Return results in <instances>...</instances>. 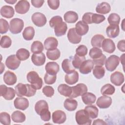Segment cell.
<instances>
[{
  "instance_id": "6da1fadb",
  "label": "cell",
  "mask_w": 125,
  "mask_h": 125,
  "mask_svg": "<svg viewBox=\"0 0 125 125\" xmlns=\"http://www.w3.org/2000/svg\"><path fill=\"white\" fill-rule=\"evenodd\" d=\"M48 105L45 100H41L35 105V110L39 115L41 119L44 122H48L51 119V113L48 110Z\"/></svg>"
},
{
  "instance_id": "7a4b0ae2",
  "label": "cell",
  "mask_w": 125,
  "mask_h": 125,
  "mask_svg": "<svg viewBox=\"0 0 125 125\" xmlns=\"http://www.w3.org/2000/svg\"><path fill=\"white\" fill-rule=\"evenodd\" d=\"M16 95L19 97L33 96L36 93V89L29 84L19 83L15 87Z\"/></svg>"
},
{
  "instance_id": "3957f363",
  "label": "cell",
  "mask_w": 125,
  "mask_h": 125,
  "mask_svg": "<svg viewBox=\"0 0 125 125\" xmlns=\"http://www.w3.org/2000/svg\"><path fill=\"white\" fill-rule=\"evenodd\" d=\"M26 78L28 82L36 89H40L42 87L43 85L42 80L36 71H31L29 72L26 75Z\"/></svg>"
},
{
  "instance_id": "277c9868",
  "label": "cell",
  "mask_w": 125,
  "mask_h": 125,
  "mask_svg": "<svg viewBox=\"0 0 125 125\" xmlns=\"http://www.w3.org/2000/svg\"><path fill=\"white\" fill-rule=\"evenodd\" d=\"M75 119L77 123L79 125H90L91 124V119L84 109H81L76 112Z\"/></svg>"
},
{
  "instance_id": "5b68a950",
  "label": "cell",
  "mask_w": 125,
  "mask_h": 125,
  "mask_svg": "<svg viewBox=\"0 0 125 125\" xmlns=\"http://www.w3.org/2000/svg\"><path fill=\"white\" fill-rule=\"evenodd\" d=\"M24 22L22 20L19 18H14L10 21L9 30L14 34H19L23 28Z\"/></svg>"
},
{
  "instance_id": "8992f818",
  "label": "cell",
  "mask_w": 125,
  "mask_h": 125,
  "mask_svg": "<svg viewBox=\"0 0 125 125\" xmlns=\"http://www.w3.org/2000/svg\"><path fill=\"white\" fill-rule=\"evenodd\" d=\"M120 58L118 56L114 55L110 56L105 62V66L106 69L110 72H112L116 69L117 67L119 64Z\"/></svg>"
},
{
  "instance_id": "52a82bcc",
  "label": "cell",
  "mask_w": 125,
  "mask_h": 125,
  "mask_svg": "<svg viewBox=\"0 0 125 125\" xmlns=\"http://www.w3.org/2000/svg\"><path fill=\"white\" fill-rule=\"evenodd\" d=\"M0 96L6 100H11L14 99L16 95V91L13 88L7 87L5 85L1 84L0 86Z\"/></svg>"
},
{
  "instance_id": "ba28073f",
  "label": "cell",
  "mask_w": 125,
  "mask_h": 125,
  "mask_svg": "<svg viewBox=\"0 0 125 125\" xmlns=\"http://www.w3.org/2000/svg\"><path fill=\"white\" fill-rule=\"evenodd\" d=\"M72 94L69 97L70 98H75L78 96H82L83 93L87 91V87L86 85L82 83H80L75 86L71 87Z\"/></svg>"
},
{
  "instance_id": "9c48e42d",
  "label": "cell",
  "mask_w": 125,
  "mask_h": 125,
  "mask_svg": "<svg viewBox=\"0 0 125 125\" xmlns=\"http://www.w3.org/2000/svg\"><path fill=\"white\" fill-rule=\"evenodd\" d=\"M31 19L33 23L38 27L44 26L47 22L45 16L40 12L34 13L32 16Z\"/></svg>"
},
{
  "instance_id": "30bf717a",
  "label": "cell",
  "mask_w": 125,
  "mask_h": 125,
  "mask_svg": "<svg viewBox=\"0 0 125 125\" xmlns=\"http://www.w3.org/2000/svg\"><path fill=\"white\" fill-rule=\"evenodd\" d=\"M21 64V61L19 60L16 55H11L8 56L5 61V65L8 68L11 70H16Z\"/></svg>"
},
{
  "instance_id": "8fae6325",
  "label": "cell",
  "mask_w": 125,
  "mask_h": 125,
  "mask_svg": "<svg viewBox=\"0 0 125 125\" xmlns=\"http://www.w3.org/2000/svg\"><path fill=\"white\" fill-rule=\"evenodd\" d=\"M30 4L27 0H19L15 6L16 12L20 14H24L29 10Z\"/></svg>"
},
{
  "instance_id": "7c38bea8",
  "label": "cell",
  "mask_w": 125,
  "mask_h": 125,
  "mask_svg": "<svg viewBox=\"0 0 125 125\" xmlns=\"http://www.w3.org/2000/svg\"><path fill=\"white\" fill-rule=\"evenodd\" d=\"M52 119L54 123L61 124L64 123L66 121V116L64 111L58 110L53 112L52 115Z\"/></svg>"
},
{
  "instance_id": "4fadbf2b",
  "label": "cell",
  "mask_w": 125,
  "mask_h": 125,
  "mask_svg": "<svg viewBox=\"0 0 125 125\" xmlns=\"http://www.w3.org/2000/svg\"><path fill=\"white\" fill-rule=\"evenodd\" d=\"M14 106L16 108L24 110L27 109L29 105L28 100L24 97H17L14 101Z\"/></svg>"
},
{
  "instance_id": "5bb4252c",
  "label": "cell",
  "mask_w": 125,
  "mask_h": 125,
  "mask_svg": "<svg viewBox=\"0 0 125 125\" xmlns=\"http://www.w3.org/2000/svg\"><path fill=\"white\" fill-rule=\"evenodd\" d=\"M112 104V99L111 97L106 95H103L98 98L96 104L102 109L108 108Z\"/></svg>"
},
{
  "instance_id": "9a60e30c",
  "label": "cell",
  "mask_w": 125,
  "mask_h": 125,
  "mask_svg": "<svg viewBox=\"0 0 125 125\" xmlns=\"http://www.w3.org/2000/svg\"><path fill=\"white\" fill-rule=\"evenodd\" d=\"M125 81L124 76L119 71H115L110 76V82L115 85L120 86Z\"/></svg>"
},
{
  "instance_id": "2e32d148",
  "label": "cell",
  "mask_w": 125,
  "mask_h": 125,
  "mask_svg": "<svg viewBox=\"0 0 125 125\" xmlns=\"http://www.w3.org/2000/svg\"><path fill=\"white\" fill-rule=\"evenodd\" d=\"M103 50L108 53H112L115 50V44L110 39H104L103 41L102 46Z\"/></svg>"
},
{
  "instance_id": "e0dca14e",
  "label": "cell",
  "mask_w": 125,
  "mask_h": 125,
  "mask_svg": "<svg viewBox=\"0 0 125 125\" xmlns=\"http://www.w3.org/2000/svg\"><path fill=\"white\" fill-rule=\"evenodd\" d=\"M94 62L91 60H85L79 68L80 72L83 74H87L91 72L94 67Z\"/></svg>"
},
{
  "instance_id": "ac0fdd59",
  "label": "cell",
  "mask_w": 125,
  "mask_h": 125,
  "mask_svg": "<svg viewBox=\"0 0 125 125\" xmlns=\"http://www.w3.org/2000/svg\"><path fill=\"white\" fill-rule=\"evenodd\" d=\"M67 38L69 42L73 44H78L82 40L81 36L76 33L75 28L69 29L67 33Z\"/></svg>"
},
{
  "instance_id": "d6986e66",
  "label": "cell",
  "mask_w": 125,
  "mask_h": 125,
  "mask_svg": "<svg viewBox=\"0 0 125 125\" xmlns=\"http://www.w3.org/2000/svg\"><path fill=\"white\" fill-rule=\"evenodd\" d=\"M58 45V41L54 37H49L47 38L44 42V47L46 50H52L57 48Z\"/></svg>"
},
{
  "instance_id": "ffe728a7",
  "label": "cell",
  "mask_w": 125,
  "mask_h": 125,
  "mask_svg": "<svg viewBox=\"0 0 125 125\" xmlns=\"http://www.w3.org/2000/svg\"><path fill=\"white\" fill-rule=\"evenodd\" d=\"M3 81L8 85H12L16 83L17 78L16 74L10 71H7L3 75Z\"/></svg>"
},
{
  "instance_id": "44dd1931",
  "label": "cell",
  "mask_w": 125,
  "mask_h": 125,
  "mask_svg": "<svg viewBox=\"0 0 125 125\" xmlns=\"http://www.w3.org/2000/svg\"><path fill=\"white\" fill-rule=\"evenodd\" d=\"M75 30L76 33L80 36L85 35L88 31V25L83 22L82 21H79L75 25Z\"/></svg>"
},
{
  "instance_id": "7402d4cb",
  "label": "cell",
  "mask_w": 125,
  "mask_h": 125,
  "mask_svg": "<svg viewBox=\"0 0 125 125\" xmlns=\"http://www.w3.org/2000/svg\"><path fill=\"white\" fill-rule=\"evenodd\" d=\"M45 56L43 53L33 54L31 56V61L34 65L41 66L45 63Z\"/></svg>"
},
{
  "instance_id": "603a6c76",
  "label": "cell",
  "mask_w": 125,
  "mask_h": 125,
  "mask_svg": "<svg viewBox=\"0 0 125 125\" xmlns=\"http://www.w3.org/2000/svg\"><path fill=\"white\" fill-rule=\"evenodd\" d=\"M120 33L119 25H110L106 29V33L108 37L115 38L117 37Z\"/></svg>"
},
{
  "instance_id": "cb8c5ba5",
  "label": "cell",
  "mask_w": 125,
  "mask_h": 125,
  "mask_svg": "<svg viewBox=\"0 0 125 125\" xmlns=\"http://www.w3.org/2000/svg\"><path fill=\"white\" fill-rule=\"evenodd\" d=\"M54 32L57 37H61L65 34L67 30V25L65 22H61L54 27Z\"/></svg>"
},
{
  "instance_id": "d4e9b609",
  "label": "cell",
  "mask_w": 125,
  "mask_h": 125,
  "mask_svg": "<svg viewBox=\"0 0 125 125\" xmlns=\"http://www.w3.org/2000/svg\"><path fill=\"white\" fill-rule=\"evenodd\" d=\"M45 69L46 73L50 74L56 75L59 71L60 67L57 62H49L45 65Z\"/></svg>"
},
{
  "instance_id": "484cf974",
  "label": "cell",
  "mask_w": 125,
  "mask_h": 125,
  "mask_svg": "<svg viewBox=\"0 0 125 125\" xmlns=\"http://www.w3.org/2000/svg\"><path fill=\"white\" fill-rule=\"evenodd\" d=\"M79 75L77 71H74L73 72L66 74L65 75V82L68 84L72 85L78 82Z\"/></svg>"
},
{
  "instance_id": "4316f807",
  "label": "cell",
  "mask_w": 125,
  "mask_h": 125,
  "mask_svg": "<svg viewBox=\"0 0 125 125\" xmlns=\"http://www.w3.org/2000/svg\"><path fill=\"white\" fill-rule=\"evenodd\" d=\"M14 14L13 8L9 5H4L0 9V15L3 17L10 19L14 16Z\"/></svg>"
},
{
  "instance_id": "83f0119b",
  "label": "cell",
  "mask_w": 125,
  "mask_h": 125,
  "mask_svg": "<svg viewBox=\"0 0 125 125\" xmlns=\"http://www.w3.org/2000/svg\"><path fill=\"white\" fill-rule=\"evenodd\" d=\"M111 10L110 4L106 2H102L97 4L96 7V11L101 14H106Z\"/></svg>"
},
{
  "instance_id": "f1b7e54d",
  "label": "cell",
  "mask_w": 125,
  "mask_h": 125,
  "mask_svg": "<svg viewBox=\"0 0 125 125\" xmlns=\"http://www.w3.org/2000/svg\"><path fill=\"white\" fill-rule=\"evenodd\" d=\"M82 100L85 104L90 105L95 102L96 97L92 93L86 92L82 95Z\"/></svg>"
},
{
  "instance_id": "f546056e",
  "label": "cell",
  "mask_w": 125,
  "mask_h": 125,
  "mask_svg": "<svg viewBox=\"0 0 125 125\" xmlns=\"http://www.w3.org/2000/svg\"><path fill=\"white\" fill-rule=\"evenodd\" d=\"M58 91L61 95L66 97H69L72 92L71 87L64 83H62L59 85Z\"/></svg>"
},
{
  "instance_id": "4dcf8cb0",
  "label": "cell",
  "mask_w": 125,
  "mask_h": 125,
  "mask_svg": "<svg viewBox=\"0 0 125 125\" xmlns=\"http://www.w3.org/2000/svg\"><path fill=\"white\" fill-rule=\"evenodd\" d=\"M63 105L64 108L69 111H73L76 109L78 105V102L76 100L72 98H68L65 100Z\"/></svg>"
},
{
  "instance_id": "1f68e13d",
  "label": "cell",
  "mask_w": 125,
  "mask_h": 125,
  "mask_svg": "<svg viewBox=\"0 0 125 125\" xmlns=\"http://www.w3.org/2000/svg\"><path fill=\"white\" fill-rule=\"evenodd\" d=\"M78 14L73 11L66 12L63 16L64 21L66 22L70 23L76 22V21L78 20Z\"/></svg>"
},
{
  "instance_id": "d6a6232c",
  "label": "cell",
  "mask_w": 125,
  "mask_h": 125,
  "mask_svg": "<svg viewBox=\"0 0 125 125\" xmlns=\"http://www.w3.org/2000/svg\"><path fill=\"white\" fill-rule=\"evenodd\" d=\"M62 67L63 71L66 74H68L75 71V68L72 65V60L68 59H64L62 63Z\"/></svg>"
},
{
  "instance_id": "836d02e7",
  "label": "cell",
  "mask_w": 125,
  "mask_h": 125,
  "mask_svg": "<svg viewBox=\"0 0 125 125\" xmlns=\"http://www.w3.org/2000/svg\"><path fill=\"white\" fill-rule=\"evenodd\" d=\"M84 110L91 119L96 118L98 116L99 110L95 105L90 104L89 105L85 106Z\"/></svg>"
},
{
  "instance_id": "e575fe53",
  "label": "cell",
  "mask_w": 125,
  "mask_h": 125,
  "mask_svg": "<svg viewBox=\"0 0 125 125\" xmlns=\"http://www.w3.org/2000/svg\"><path fill=\"white\" fill-rule=\"evenodd\" d=\"M12 120L15 123H22L25 121L26 116L25 114L22 112L16 110L13 112L11 115Z\"/></svg>"
},
{
  "instance_id": "d590c367",
  "label": "cell",
  "mask_w": 125,
  "mask_h": 125,
  "mask_svg": "<svg viewBox=\"0 0 125 125\" xmlns=\"http://www.w3.org/2000/svg\"><path fill=\"white\" fill-rule=\"evenodd\" d=\"M35 35V30L32 26L25 27L22 32V36L25 40H32Z\"/></svg>"
},
{
  "instance_id": "8d00e7d4",
  "label": "cell",
  "mask_w": 125,
  "mask_h": 125,
  "mask_svg": "<svg viewBox=\"0 0 125 125\" xmlns=\"http://www.w3.org/2000/svg\"><path fill=\"white\" fill-rule=\"evenodd\" d=\"M104 39V36L101 34H96L94 35L91 40V43L92 46L94 47H101L103 41Z\"/></svg>"
},
{
  "instance_id": "74e56055",
  "label": "cell",
  "mask_w": 125,
  "mask_h": 125,
  "mask_svg": "<svg viewBox=\"0 0 125 125\" xmlns=\"http://www.w3.org/2000/svg\"><path fill=\"white\" fill-rule=\"evenodd\" d=\"M44 46L42 42L39 41L33 42L31 46V51L33 54H39L43 50Z\"/></svg>"
},
{
  "instance_id": "f35d334b",
  "label": "cell",
  "mask_w": 125,
  "mask_h": 125,
  "mask_svg": "<svg viewBox=\"0 0 125 125\" xmlns=\"http://www.w3.org/2000/svg\"><path fill=\"white\" fill-rule=\"evenodd\" d=\"M115 91L114 86L110 83L105 84L101 89V93L103 95H111L114 93Z\"/></svg>"
},
{
  "instance_id": "ab89813d",
  "label": "cell",
  "mask_w": 125,
  "mask_h": 125,
  "mask_svg": "<svg viewBox=\"0 0 125 125\" xmlns=\"http://www.w3.org/2000/svg\"><path fill=\"white\" fill-rule=\"evenodd\" d=\"M93 74L97 79H102L105 74V69L103 66L96 65L93 68Z\"/></svg>"
},
{
  "instance_id": "60d3db41",
  "label": "cell",
  "mask_w": 125,
  "mask_h": 125,
  "mask_svg": "<svg viewBox=\"0 0 125 125\" xmlns=\"http://www.w3.org/2000/svg\"><path fill=\"white\" fill-rule=\"evenodd\" d=\"M16 56L20 61H25L28 59L30 56V53L25 48H20L16 52Z\"/></svg>"
},
{
  "instance_id": "b9f144b4",
  "label": "cell",
  "mask_w": 125,
  "mask_h": 125,
  "mask_svg": "<svg viewBox=\"0 0 125 125\" xmlns=\"http://www.w3.org/2000/svg\"><path fill=\"white\" fill-rule=\"evenodd\" d=\"M61 55V52L59 49L56 48L52 50H48L46 52V56L48 59L55 61L58 59Z\"/></svg>"
},
{
  "instance_id": "7bdbcfd3",
  "label": "cell",
  "mask_w": 125,
  "mask_h": 125,
  "mask_svg": "<svg viewBox=\"0 0 125 125\" xmlns=\"http://www.w3.org/2000/svg\"><path fill=\"white\" fill-rule=\"evenodd\" d=\"M85 60V57H81L76 54L72 60V65L75 68L79 69L81 64Z\"/></svg>"
},
{
  "instance_id": "ee69618b",
  "label": "cell",
  "mask_w": 125,
  "mask_h": 125,
  "mask_svg": "<svg viewBox=\"0 0 125 125\" xmlns=\"http://www.w3.org/2000/svg\"><path fill=\"white\" fill-rule=\"evenodd\" d=\"M107 21L110 25H119L120 21V17L116 13H111L108 17Z\"/></svg>"
},
{
  "instance_id": "f6af8a7d",
  "label": "cell",
  "mask_w": 125,
  "mask_h": 125,
  "mask_svg": "<svg viewBox=\"0 0 125 125\" xmlns=\"http://www.w3.org/2000/svg\"><path fill=\"white\" fill-rule=\"evenodd\" d=\"M103 51L98 47H93L90 49L89 53V56L93 59L100 57L103 55Z\"/></svg>"
},
{
  "instance_id": "bcb514c9",
  "label": "cell",
  "mask_w": 125,
  "mask_h": 125,
  "mask_svg": "<svg viewBox=\"0 0 125 125\" xmlns=\"http://www.w3.org/2000/svg\"><path fill=\"white\" fill-rule=\"evenodd\" d=\"M12 44V40L8 36H3L0 39V46L2 48H9Z\"/></svg>"
},
{
  "instance_id": "7dc6e473",
  "label": "cell",
  "mask_w": 125,
  "mask_h": 125,
  "mask_svg": "<svg viewBox=\"0 0 125 125\" xmlns=\"http://www.w3.org/2000/svg\"><path fill=\"white\" fill-rule=\"evenodd\" d=\"M0 122L4 125H9L11 123L10 115L6 112H2L0 114Z\"/></svg>"
},
{
  "instance_id": "c3c4849f",
  "label": "cell",
  "mask_w": 125,
  "mask_h": 125,
  "mask_svg": "<svg viewBox=\"0 0 125 125\" xmlns=\"http://www.w3.org/2000/svg\"><path fill=\"white\" fill-rule=\"evenodd\" d=\"M57 76L56 75L50 74L46 73L44 77V81L46 84H52L54 83L56 81Z\"/></svg>"
},
{
  "instance_id": "681fc988",
  "label": "cell",
  "mask_w": 125,
  "mask_h": 125,
  "mask_svg": "<svg viewBox=\"0 0 125 125\" xmlns=\"http://www.w3.org/2000/svg\"><path fill=\"white\" fill-rule=\"evenodd\" d=\"M9 26L8 21L3 19H0V33L1 34L6 33L8 29H9Z\"/></svg>"
},
{
  "instance_id": "f907efd6",
  "label": "cell",
  "mask_w": 125,
  "mask_h": 125,
  "mask_svg": "<svg viewBox=\"0 0 125 125\" xmlns=\"http://www.w3.org/2000/svg\"><path fill=\"white\" fill-rule=\"evenodd\" d=\"M105 19L104 16L96 13H93L92 16V22L95 24H99L104 21Z\"/></svg>"
},
{
  "instance_id": "816d5d0a",
  "label": "cell",
  "mask_w": 125,
  "mask_h": 125,
  "mask_svg": "<svg viewBox=\"0 0 125 125\" xmlns=\"http://www.w3.org/2000/svg\"><path fill=\"white\" fill-rule=\"evenodd\" d=\"M87 48L84 45H80L76 49V54L81 57H84L87 54Z\"/></svg>"
},
{
  "instance_id": "f5cc1de1",
  "label": "cell",
  "mask_w": 125,
  "mask_h": 125,
  "mask_svg": "<svg viewBox=\"0 0 125 125\" xmlns=\"http://www.w3.org/2000/svg\"><path fill=\"white\" fill-rule=\"evenodd\" d=\"M42 92L44 95L47 97H51L54 94V88L52 86L49 85L44 86L42 88Z\"/></svg>"
},
{
  "instance_id": "db71d44e",
  "label": "cell",
  "mask_w": 125,
  "mask_h": 125,
  "mask_svg": "<svg viewBox=\"0 0 125 125\" xmlns=\"http://www.w3.org/2000/svg\"><path fill=\"white\" fill-rule=\"evenodd\" d=\"M62 18L60 16H55L54 17H53L49 21V25L52 28H54V27L58 24V23L62 22Z\"/></svg>"
},
{
  "instance_id": "11a10c76",
  "label": "cell",
  "mask_w": 125,
  "mask_h": 125,
  "mask_svg": "<svg viewBox=\"0 0 125 125\" xmlns=\"http://www.w3.org/2000/svg\"><path fill=\"white\" fill-rule=\"evenodd\" d=\"M106 59V56L104 54H103L100 57L97 59H93V62H94V64H95L96 65L103 66L105 63Z\"/></svg>"
},
{
  "instance_id": "9f6ffc18",
  "label": "cell",
  "mask_w": 125,
  "mask_h": 125,
  "mask_svg": "<svg viewBox=\"0 0 125 125\" xmlns=\"http://www.w3.org/2000/svg\"><path fill=\"white\" fill-rule=\"evenodd\" d=\"M93 13L91 12H87L83 14L82 17V21L86 24H92V16Z\"/></svg>"
},
{
  "instance_id": "6f0895ef",
  "label": "cell",
  "mask_w": 125,
  "mask_h": 125,
  "mask_svg": "<svg viewBox=\"0 0 125 125\" xmlns=\"http://www.w3.org/2000/svg\"><path fill=\"white\" fill-rule=\"evenodd\" d=\"M47 3L49 7L53 10H57L60 6L59 0H48Z\"/></svg>"
},
{
  "instance_id": "680465c9",
  "label": "cell",
  "mask_w": 125,
  "mask_h": 125,
  "mask_svg": "<svg viewBox=\"0 0 125 125\" xmlns=\"http://www.w3.org/2000/svg\"><path fill=\"white\" fill-rule=\"evenodd\" d=\"M31 3L33 6L36 8H40L44 2V0H32Z\"/></svg>"
},
{
  "instance_id": "91938a15",
  "label": "cell",
  "mask_w": 125,
  "mask_h": 125,
  "mask_svg": "<svg viewBox=\"0 0 125 125\" xmlns=\"http://www.w3.org/2000/svg\"><path fill=\"white\" fill-rule=\"evenodd\" d=\"M117 48L118 49L122 51V52H125V40H122L118 42L117 43Z\"/></svg>"
},
{
  "instance_id": "94428289",
  "label": "cell",
  "mask_w": 125,
  "mask_h": 125,
  "mask_svg": "<svg viewBox=\"0 0 125 125\" xmlns=\"http://www.w3.org/2000/svg\"><path fill=\"white\" fill-rule=\"evenodd\" d=\"M93 125H106V123L103 120L98 119L94 121L93 123Z\"/></svg>"
},
{
  "instance_id": "6125c7cd",
  "label": "cell",
  "mask_w": 125,
  "mask_h": 125,
  "mask_svg": "<svg viewBox=\"0 0 125 125\" xmlns=\"http://www.w3.org/2000/svg\"><path fill=\"white\" fill-rule=\"evenodd\" d=\"M6 2L8 3H9V4H14L15 2H17V0H4Z\"/></svg>"
},
{
  "instance_id": "be15d7a7",
  "label": "cell",
  "mask_w": 125,
  "mask_h": 125,
  "mask_svg": "<svg viewBox=\"0 0 125 125\" xmlns=\"http://www.w3.org/2000/svg\"><path fill=\"white\" fill-rule=\"evenodd\" d=\"M125 54H122V55L121 56V57H120V61H121V62L122 63V64H123V66H124V57H125Z\"/></svg>"
},
{
  "instance_id": "e7e4bbea",
  "label": "cell",
  "mask_w": 125,
  "mask_h": 125,
  "mask_svg": "<svg viewBox=\"0 0 125 125\" xmlns=\"http://www.w3.org/2000/svg\"><path fill=\"white\" fill-rule=\"evenodd\" d=\"M1 72L0 73L1 74L3 72V71L4 70V68H5V66H4V65L3 64L2 62H1Z\"/></svg>"
},
{
  "instance_id": "03108f58",
  "label": "cell",
  "mask_w": 125,
  "mask_h": 125,
  "mask_svg": "<svg viewBox=\"0 0 125 125\" xmlns=\"http://www.w3.org/2000/svg\"><path fill=\"white\" fill-rule=\"evenodd\" d=\"M124 21H125V19H123V21H122V29H123L124 31H125V29H124V26H123V24H124Z\"/></svg>"
}]
</instances>
